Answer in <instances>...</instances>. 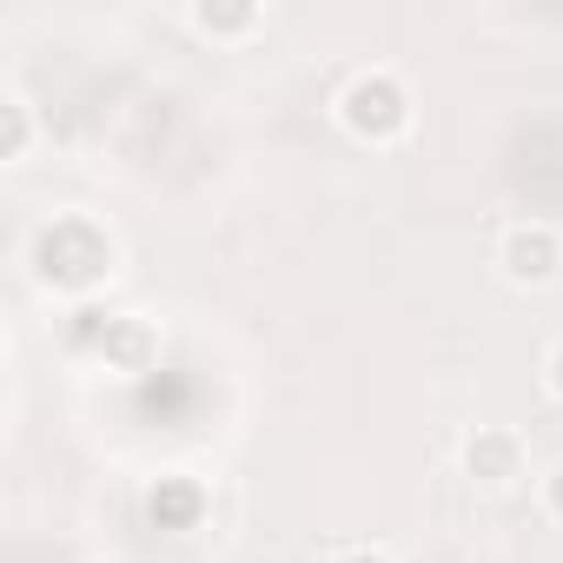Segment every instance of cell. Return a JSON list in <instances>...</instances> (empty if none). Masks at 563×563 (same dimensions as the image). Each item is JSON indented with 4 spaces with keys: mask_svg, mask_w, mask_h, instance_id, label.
Masks as SVG:
<instances>
[{
    "mask_svg": "<svg viewBox=\"0 0 563 563\" xmlns=\"http://www.w3.org/2000/svg\"><path fill=\"white\" fill-rule=\"evenodd\" d=\"M21 265L54 299H93L100 286H113V272H120V239L93 212H54V219H41L27 232Z\"/></svg>",
    "mask_w": 563,
    "mask_h": 563,
    "instance_id": "6da1fadb",
    "label": "cell"
},
{
    "mask_svg": "<svg viewBox=\"0 0 563 563\" xmlns=\"http://www.w3.org/2000/svg\"><path fill=\"white\" fill-rule=\"evenodd\" d=\"M332 120H339V133H345L352 146L391 153V146L411 140L418 100H411L405 74H391V67H358V74H345V87L332 93Z\"/></svg>",
    "mask_w": 563,
    "mask_h": 563,
    "instance_id": "7a4b0ae2",
    "label": "cell"
},
{
    "mask_svg": "<svg viewBox=\"0 0 563 563\" xmlns=\"http://www.w3.org/2000/svg\"><path fill=\"white\" fill-rule=\"evenodd\" d=\"M490 265L510 292H550L563 278V225L550 219H510L490 245Z\"/></svg>",
    "mask_w": 563,
    "mask_h": 563,
    "instance_id": "3957f363",
    "label": "cell"
},
{
    "mask_svg": "<svg viewBox=\"0 0 563 563\" xmlns=\"http://www.w3.org/2000/svg\"><path fill=\"white\" fill-rule=\"evenodd\" d=\"M457 471L471 490H517L530 477V438L517 424H471L457 444Z\"/></svg>",
    "mask_w": 563,
    "mask_h": 563,
    "instance_id": "277c9868",
    "label": "cell"
},
{
    "mask_svg": "<svg viewBox=\"0 0 563 563\" xmlns=\"http://www.w3.org/2000/svg\"><path fill=\"white\" fill-rule=\"evenodd\" d=\"M113 378H146L159 365V325L146 312H100V332L87 345Z\"/></svg>",
    "mask_w": 563,
    "mask_h": 563,
    "instance_id": "5b68a950",
    "label": "cell"
},
{
    "mask_svg": "<svg viewBox=\"0 0 563 563\" xmlns=\"http://www.w3.org/2000/svg\"><path fill=\"white\" fill-rule=\"evenodd\" d=\"M186 34L192 41H212V47H245V41H258L265 34V8L258 0H186Z\"/></svg>",
    "mask_w": 563,
    "mask_h": 563,
    "instance_id": "8992f818",
    "label": "cell"
},
{
    "mask_svg": "<svg viewBox=\"0 0 563 563\" xmlns=\"http://www.w3.org/2000/svg\"><path fill=\"white\" fill-rule=\"evenodd\" d=\"M140 510H146L153 530H199V517H206V484H199L192 471H159V477L146 484Z\"/></svg>",
    "mask_w": 563,
    "mask_h": 563,
    "instance_id": "52a82bcc",
    "label": "cell"
},
{
    "mask_svg": "<svg viewBox=\"0 0 563 563\" xmlns=\"http://www.w3.org/2000/svg\"><path fill=\"white\" fill-rule=\"evenodd\" d=\"M34 140H41V126H34V107H27V100L8 87V93H0V166H27Z\"/></svg>",
    "mask_w": 563,
    "mask_h": 563,
    "instance_id": "ba28073f",
    "label": "cell"
},
{
    "mask_svg": "<svg viewBox=\"0 0 563 563\" xmlns=\"http://www.w3.org/2000/svg\"><path fill=\"white\" fill-rule=\"evenodd\" d=\"M537 504H543V517H550V523L563 530V457H556V464H550V471L537 477Z\"/></svg>",
    "mask_w": 563,
    "mask_h": 563,
    "instance_id": "9c48e42d",
    "label": "cell"
},
{
    "mask_svg": "<svg viewBox=\"0 0 563 563\" xmlns=\"http://www.w3.org/2000/svg\"><path fill=\"white\" fill-rule=\"evenodd\" d=\"M325 563H398L385 543H345V550H332Z\"/></svg>",
    "mask_w": 563,
    "mask_h": 563,
    "instance_id": "30bf717a",
    "label": "cell"
},
{
    "mask_svg": "<svg viewBox=\"0 0 563 563\" xmlns=\"http://www.w3.org/2000/svg\"><path fill=\"white\" fill-rule=\"evenodd\" d=\"M543 391H550V398L563 405V339H556V345L543 352Z\"/></svg>",
    "mask_w": 563,
    "mask_h": 563,
    "instance_id": "8fae6325",
    "label": "cell"
},
{
    "mask_svg": "<svg viewBox=\"0 0 563 563\" xmlns=\"http://www.w3.org/2000/svg\"><path fill=\"white\" fill-rule=\"evenodd\" d=\"M265 563H272V556H265Z\"/></svg>",
    "mask_w": 563,
    "mask_h": 563,
    "instance_id": "7c38bea8",
    "label": "cell"
}]
</instances>
